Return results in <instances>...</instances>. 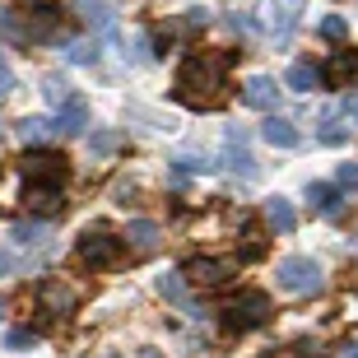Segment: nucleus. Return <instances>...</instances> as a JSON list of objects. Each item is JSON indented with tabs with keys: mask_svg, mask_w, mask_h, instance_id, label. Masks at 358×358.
Segmentation results:
<instances>
[{
	"mask_svg": "<svg viewBox=\"0 0 358 358\" xmlns=\"http://www.w3.org/2000/svg\"><path fill=\"white\" fill-rule=\"evenodd\" d=\"M228 56L219 52H200L191 61H182L177 70V98L186 107H214L224 103V89H228Z\"/></svg>",
	"mask_w": 358,
	"mask_h": 358,
	"instance_id": "f257e3e1",
	"label": "nucleus"
},
{
	"mask_svg": "<svg viewBox=\"0 0 358 358\" xmlns=\"http://www.w3.org/2000/svg\"><path fill=\"white\" fill-rule=\"evenodd\" d=\"M275 279H279L284 293H298V298L326 289V275H321V266L312 261V256H284V261L275 266Z\"/></svg>",
	"mask_w": 358,
	"mask_h": 358,
	"instance_id": "f03ea898",
	"label": "nucleus"
},
{
	"mask_svg": "<svg viewBox=\"0 0 358 358\" xmlns=\"http://www.w3.org/2000/svg\"><path fill=\"white\" fill-rule=\"evenodd\" d=\"M270 312H275V307H270L266 293H261V289H247V293H238V298H233V307H228L224 326H228L233 335L256 331V326H266V321H270Z\"/></svg>",
	"mask_w": 358,
	"mask_h": 358,
	"instance_id": "7ed1b4c3",
	"label": "nucleus"
},
{
	"mask_svg": "<svg viewBox=\"0 0 358 358\" xmlns=\"http://www.w3.org/2000/svg\"><path fill=\"white\" fill-rule=\"evenodd\" d=\"M19 173H24V182H52L61 186L70 173V163L61 159V154H52V149H33L24 163H19Z\"/></svg>",
	"mask_w": 358,
	"mask_h": 358,
	"instance_id": "20e7f679",
	"label": "nucleus"
},
{
	"mask_svg": "<svg viewBox=\"0 0 358 358\" xmlns=\"http://www.w3.org/2000/svg\"><path fill=\"white\" fill-rule=\"evenodd\" d=\"M80 261L89 270H112L121 261V238H112V233H84L80 238Z\"/></svg>",
	"mask_w": 358,
	"mask_h": 358,
	"instance_id": "39448f33",
	"label": "nucleus"
},
{
	"mask_svg": "<svg viewBox=\"0 0 358 358\" xmlns=\"http://www.w3.org/2000/svg\"><path fill=\"white\" fill-rule=\"evenodd\" d=\"M24 210L38 214V219H56V214L66 210V196L52 182H24Z\"/></svg>",
	"mask_w": 358,
	"mask_h": 358,
	"instance_id": "423d86ee",
	"label": "nucleus"
},
{
	"mask_svg": "<svg viewBox=\"0 0 358 358\" xmlns=\"http://www.w3.org/2000/svg\"><path fill=\"white\" fill-rule=\"evenodd\" d=\"M182 275L191 279V284H200V289H224L233 266H228V261H210V256H191L182 266Z\"/></svg>",
	"mask_w": 358,
	"mask_h": 358,
	"instance_id": "0eeeda50",
	"label": "nucleus"
},
{
	"mask_svg": "<svg viewBox=\"0 0 358 358\" xmlns=\"http://www.w3.org/2000/svg\"><path fill=\"white\" fill-rule=\"evenodd\" d=\"M242 103H247V107H261V112H270V107L279 103V84L270 80V75H252V80L242 84Z\"/></svg>",
	"mask_w": 358,
	"mask_h": 358,
	"instance_id": "6e6552de",
	"label": "nucleus"
},
{
	"mask_svg": "<svg viewBox=\"0 0 358 358\" xmlns=\"http://www.w3.org/2000/svg\"><path fill=\"white\" fill-rule=\"evenodd\" d=\"M56 131H61V135H84V131H89V98L70 93V103L61 107V121H56Z\"/></svg>",
	"mask_w": 358,
	"mask_h": 358,
	"instance_id": "1a4fd4ad",
	"label": "nucleus"
},
{
	"mask_svg": "<svg viewBox=\"0 0 358 358\" xmlns=\"http://www.w3.org/2000/svg\"><path fill=\"white\" fill-rule=\"evenodd\" d=\"M42 303L52 307L56 317H66V312H75V303H80V293L70 289V284H61V279H47V284H42Z\"/></svg>",
	"mask_w": 358,
	"mask_h": 358,
	"instance_id": "9d476101",
	"label": "nucleus"
},
{
	"mask_svg": "<svg viewBox=\"0 0 358 358\" xmlns=\"http://www.w3.org/2000/svg\"><path fill=\"white\" fill-rule=\"evenodd\" d=\"M14 135H19L24 145H52V135H61V131H56V121H47V117H24L14 126Z\"/></svg>",
	"mask_w": 358,
	"mask_h": 358,
	"instance_id": "9b49d317",
	"label": "nucleus"
},
{
	"mask_svg": "<svg viewBox=\"0 0 358 358\" xmlns=\"http://www.w3.org/2000/svg\"><path fill=\"white\" fill-rule=\"evenodd\" d=\"M266 224L275 228V233H293V228H298V210H293L284 196H270L266 200Z\"/></svg>",
	"mask_w": 358,
	"mask_h": 358,
	"instance_id": "f8f14e48",
	"label": "nucleus"
},
{
	"mask_svg": "<svg viewBox=\"0 0 358 358\" xmlns=\"http://www.w3.org/2000/svg\"><path fill=\"white\" fill-rule=\"evenodd\" d=\"M159 238H163V228L154 224V219H131V224H126V242L140 247V252H154Z\"/></svg>",
	"mask_w": 358,
	"mask_h": 358,
	"instance_id": "ddd939ff",
	"label": "nucleus"
},
{
	"mask_svg": "<svg viewBox=\"0 0 358 358\" xmlns=\"http://www.w3.org/2000/svg\"><path fill=\"white\" fill-rule=\"evenodd\" d=\"M261 135H266V145H275V149H293L303 135H298V126L293 121H284V117H270L266 126H261Z\"/></svg>",
	"mask_w": 358,
	"mask_h": 358,
	"instance_id": "4468645a",
	"label": "nucleus"
},
{
	"mask_svg": "<svg viewBox=\"0 0 358 358\" xmlns=\"http://www.w3.org/2000/svg\"><path fill=\"white\" fill-rule=\"evenodd\" d=\"M326 80L335 84V89H345V84H358V52H340L331 61V70H326Z\"/></svg>",
	"mask_w": 358,
	"mask_h": 358,
	"instance_id": "2eb2a0df",
	"label": "nucleus"
},
{
	"mask_svg": "<svg viewBox=\"0 0 358 358\" xmlns=\"http://www.w3.org/2000/svg\"><path fill=\"white\" fill-rule=\"evenodd\" d=\"M307 205H312V214H340V191L326 182H312L307 186Z\"/></svg>",
	"mask_w": 358,
	"mask_h": 358,
	"instance_id": "dca6fc26",
	"label": "nucleus"
},
{
	"mask_svg": "<svg viewBox=\"0 0 358 358\" xmlns=\"http://www.w3.org/2000/svg\"><path fill=\"white\" fill-rule=\"evenodd\" d=\"M10 242L14 247H42V242H47V224H38V219H19V224L10 228Z\"/></svg>",
	"mask_w": 358,
	"mask_h": 358,
	"instance_id": "f3484780",
	"label": "nucleus"
},
{
	"mask_svg": "<svg viewBox=\"0 0 358 358\" xmlns=\"http://www.w3.org/2000/svg\"><path fill=\"white\" fill-rule=\"evenodd\" d=\"M317 84H321V70L312 66V61H293L289 66V89L293 93H312Z\"/></svg>",
	"mask_w": 358,
	"mask_h": 358,
	"instance_id": "a211bd4d",
	"label": "nucleus"
},
{
	"mask_svg": "<svg viewBox=\"0 0 358 358\" xmlns=\"http://www.w3.org/2000/svg\"><path fill=\"white\" fill-rule=\"evenodd\" d=\"M159 293L168 298V303H177V307H191V298H186V275H163Z\"/></svg>",
	"mask_w": 358,
	"mask_h": 358,
	"instance_id": "6ab92c4d",
	"label": "nucleus"
},
{
	"mask_svg": "<svg viewBox=\"0 0 358 358\" xmlns=\"http://www.w3.org/2000/svg\"><path fill=\"white\" fill-rule=\"evenodd\" d=\"M117 149H121V131H93L89 135V154H98V159L117 154Z\"/></svg>",
	"mask_w": 358,
	"mask_h": 358,
	"instance_id": "aec40b11",
	"label": "nucleus"
},
{
	"mask_svg": "<svg viewBox=\"0 0 358 358\" xmlns=\"http://www.w3.org/2000/svg\"><path fill=\"white\" fill-rule=\"evenodd\" d=\"M38 345V331H28V326H10L5 331V349L10 354H24V349H33Z\"/></svg>",
	"mask_w": 358,
	"mask_h": 358,
	"instance_id": "412c9836",
	"label": "nucleus"
},
{
	"mask_svg": "<svg viewBox=\"0 0 358 358\" xmlns=\"http://www.w3.org/2000/svg\"><path fill=\"white\" fill-rule=\"evenodd\" d=\"M321 38L326 42H345L349 38V19L345 14H326V19H321Z\"/></svg>",
	"mask_w": 358,
	"mask_h": 358,
	"instance_id": "4be33fe9",
	"label": "nucleus"
},
{
	"mask_svg": "<svg viewBox=\"0 0 358 358\" xmlns=\"http://www.w3.org/2000/svg\"><path fill=\"white\" fill-rule=\"evenodd\" d=\"M84 19L93 28H112V5L107 0H84Z\"/></svg>",
	"mask_w": 358,
	"mask_h": 358,
	"instance_id": "5701e85b",
	"label": "nucleus"
},
{
	"mask_svg": "<svg viewBox=\"0 0 358 358\" xmlns=\"http://www.w3.org/2000/svg\"><path fill=\"white\" fill-rule=\"evenodd\" d=\"M42 98H47L52 107H66V103H70V84H66V80H52V75H47V84H42Z\"/></svg>",
	"mask_w": 358,
	"mask_h": 358,
	"instance_id": "b1692460",
	"label": "nucleus"
},
{
	"mask_svg": "<svg viewBox=\"0 0 358 358\" xmlns=\"http://www.w3.org/2000/svg\"><path fill=\"white\" fill-rule=\"evenodd\" d=\"M66 56L75 61V66H93V61H98V47L80 38V42H70V47H66Z\"/></svg>",
	"mask_w": 358,
	"mask_h": 358,
	"instance_id": "393cba45",
	"label": "nucleus"
},
{
	"mask_svg": "<svg viewBox=\"0 0 358 358\" xmlns=\"http://www.w3.org/2000/svg\"><path fill=\"white\" fill-rule=\"evenodd\" d=\"M126 47H131V52H126V61H131V66H145V61H149V38H145V33H131V42H126Z\"/></svg>",
	"mask_w": 358,
	"mask_h": 358,
	"instance_id": "a878e982",
	"label": "nucleus"
},
{
	"mask_svg": "<svg viewBox=\"0 0 358 358\" xmlns=\"http://www.w3.org/2000/svg\"><path fill=\"white\" fill-rule=\"evenodd\" d=\"M321 140H326V145H345V131L335 126V112H326V117H321Z\"/></svg>",
	"mask_w": 358,
	"mask_h": 358,
	"instance_id": "bb28decb",
	"label": "nucleus"
},
{
	"mask_svg": "<svg viewBox=\"0 0 358 358\" xmlns=\"http://www.w3.org/2000/svg\"><path fill=\"white\" fill-rule=\"evenodd\" d=\"M340 186H358V163H340Z\"/></svg>",
	"mask_w": 358,
	"mask_h": 358,
	"instance_id": "cd10ccee",
	"label": "nucleus"
},
{
	"mask_svg": "<svg viewBox=\"0 0 358 358\" xmlns=\"http://www.w3.org/2000/svg\"><path fill=\"white\" fill-rule=\"evenodd\" d=\"M228 28H233V33H252V19H247V14H233Z\"/></svg>",
	"mask_w": 358,
	"mask_h": 358,
	"instance_id": "c85d7f7f",
	"label": "nucleus"
},
{
	"mask_svg": "<svg viewBox=\"0 0 358 358\" xmlns=\"http://www.w3.org/2000/svg\"><path fill=\"white\" fill-rule=\"evenodd\" d=\"M335 358H358V340H345V345L335 349Z\"/></svg>",
	"mask_w": 358,
	"mask_h": 358,
	"instance_id": "c756f323",
	"label": "nucleus"
},
{
	"mask_svg": "<svg viewBox=\"0 0 358 358\" xmlns=\"http://www.w3.org/2000/svg\"><path fill=\"white\" fill-rule=\"evenodd\" d=\"M10 84H14V80H10V66H0V93L10 89Z\"/></svg>",
	"mask_w": 358,
	"mask_h": 358,
	"instance_id": "7c9ffc66",
	"label": "nucleus"
},
{
	"mask_svg": "<svg viewBox=\"0 0 358 358\" xmlns=\"http://www.w3.org/2000/svg\"><path fill=\"white\" fill-rule=\"evenodd\" d=\"M345 112H349V117L358 121V93H354V98H349V103H345Z\"/></svg>",
	"mask_w": 358,
	"mask_h": 358,
	"instance_id": "2f4dec72",
	"label": "nucleus"
},
{
	"mask_svg": "<svg viewBox=\"0 0 358 358\" xmlns=\"http://www.w3.org/2000/svg\"><path fill=\"white\" fill-rule=\"evenodd\" d=\"M5 270H10V252H0V275H5Z\"/></svg>",
	"mask_w": 358,
	"mask_h": 358,
	"instance_id": "473e14b6",
	"label": "nucleus"
},
{
	"mask_svg": "<svg viewBox=\"0 0 358 358\" xmlns=\"http://www.w3.org/2000/svg\"><path fill=\"white\" fill-rule=\"evenodd\" d=\"M140 358H163V354H159V349H145V354H140Z\"/></svg>",
	"mask_w": 358,
	"mask_h": 358,
	"instance_id": "72a5a7b5",
	"label": "nucleus"
},
{
	"mask_svg": "<svg viewBox=\"0 0 358 358\" xmlns=\"http://www.w3.org/2000/svg\"><path fill=\"white\" fill-rule=\"evenodd\" d=\"M0 321H5V298H0Z\"/></svg>",
	"mask_w": 358,
	"mask_h": 358,
	"instance_id": "f704fd0d",
	"label": "nucleus"
},
{
	"mask_svg": "<svg viewBox=\"0 0 358 358\" xmlns=\"http://www.w3.org/2000/svg\"><path fill=\"white\" fill-rule=\"evenodd\" d=\"M0 66H5V56H0Z\"/></svg>",
	"mask_w": 358,
	"mask_h": 358,
	"instance_id": "c9c22d12",
	"label": "nucleus"
}]
</instances>
